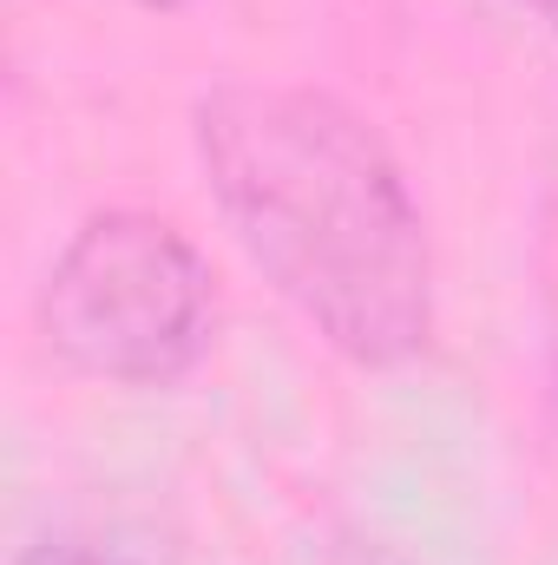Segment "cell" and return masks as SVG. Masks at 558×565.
Returning <instances> with one entry per match:
<instances>
[{
  "label": "cell",
  "mask_w": 558,
  "mask_h": 565,
  "mask_svg": "<svg viewBox=\"0 0 558 565\" xmlns=\"http://www.w3.org/2000/svg\"><path fill=\"white\" fill-rule=\"evenodd\" d=\"M191 145L237 250L342 362L427 355L433 244L375 119L302 79H224L191 106Z\"/></svg>",
  "instance_id": "obj_1"
},
{
  "label": "cell",
  "mask_w": 558,
  "mask_h": 565,
  "mask_svg": "<svg viewBox=\"0 0 558 565\" xmlns=\"http://www.w3.org/2000/svg\"><path fill=\"white\" fill-rule=\"evenodd\" d=\"M217 322V277L204 250L158 211H93L53 257L33 296V329L60 369L106 388L184 382Z\"/></svg>",
  "instance_id": "obj_2"
},
{
  "label": "cell",
  "mask_w": 558,
  "mask_h": 565,
  "mask_svg": "<svg viewBox=\"0 0 558 565\" xmlns=\"http://www.w3.org/2000/svg\"><path fill=\"white\" fill-rule=\"evenodd\" d=\"M13 565H178V553L132 520H73L33 533L13 553Z\"/></svg>",
  "instance_id": "obj_3"
},
{
  "label": "cell",
  "mask_w": 558,
  "mask_h": 565,
  "mask_svg": "<svg viewBox=\"0 0 558 565\" xmlns=\"http://www.w3.org/2000/svg\"><path fill=\"white\" fill-rule=\"evenodd\" d=\"M539 335H546V408L558 427V126L546 151V191H539Z\"/></svg>",
  "instance_id": "obj_4"
},
{
  "label": "cell",
  "mask_w": 558,
  "mask_h": 565,
  "mask_svg": "<svg viewBox=\"0 0 558 565\" xmlns=\"http://www.w3.org/2000/svg\"><path fill=\"white\" fill-rule=\"evenodd\" d=\"M329 565H408V559H395V553H388V546H375V540H348Z\"/></svg>",
  "instance_id": "obj_5"
},
{
  "label": "cell",
  "mask_w": 558,
  "mask_h": 565,
  "mask_svg": "<svg viewBox=\"0 0 558 565\" xmlns=\"http://www.w3.org/2000/svg\"><path fill=\"white\" fill-rule=\"evenodd\" d=\"M132 7H144V13H184L191 0H132Z\"/></svg>",
  "instance_id": "obj_6"
},
{
  "label": "cell",
  "mask_w": 558,
  "mask_h": 565,
  "mask_svg": "<svg viewBox=\"0 0 558 565\" xmlns=\"http://www.w3.org/2000/svg\"><path fill=\"white\" fill-rule=\"evenodd\" d=\"M526 7H533V13H539V20L558 33V0H526Z\"/></svg>",
  "instance_id": "obj_7"
}]
</instances>
